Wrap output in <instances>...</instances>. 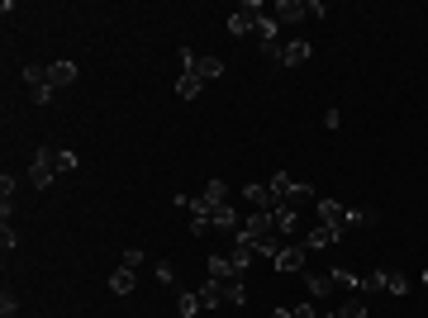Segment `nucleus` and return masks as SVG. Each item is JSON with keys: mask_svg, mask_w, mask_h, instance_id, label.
Listing matches in <instances>:
<instances>
[{"mask_svg": "<svg viewBox=\"0 0 428 318\" xmlns=\"http://www.w3.org/2000/svg\"><path fill=\"white\" fill-rule=\"evenodd\" d=\"M271 214H276V233H281V238H295V233H300V209H295V205H285V200H281Z\"/></svg>", "mask_w": 428, "mask_h": 318, "instance_id": "39448f33", "label": "nucleus"}, {"mask_svg": "<svg viewBox=\"0 0 428 318\" xmlns=\"http://www.w3.org/2000/svg\"><path fill=\"white\" fill-rule=\"evenodd\" d=\"M15 309H19V300H15V295H10V290H5V295H0V314L10 318V314H15Z\"/></svg>", "mask_w": 428, "mask_h": 318, "instance_id": "f704fd0d", "label": "nucleus"}, {"mask_svg": "<svg viewBox=\"0 0 428 318\" xmlns=\"http://www.w3.org/2000/svg\"><path fill=\"white\" fill-rule=\"evenodd\" d=\"M72 81H77V62H48V86H53V91H62V86H72Z\"/></svg>", "mask_w": 428, "mask_h": 318, "instance_id": "1a4fd4ad", "label": "nucleus"}, {"mask_svg": "<svg viewBox=\"0 0 428 318\" xmlns=\"http://www.w3.org/2000/svg\"><path fill=\"white\" fill-rule=\"evenodd\" d=\"M200 304H205V309H219L224 304V280H205V285H200Z\"/></svg>", "mask_w": 428, "mask_h": 318, "instance_id": "f3484780", "label": "nucleus"}, {"mask_svg": "<svg viewBox=\"0 0 428 318\" xmlns=\"http://www.w3.org/2000/svg\"><path fill=\"white\" fill-rule=\"evenodd\" d=\"M309 57H314V48H309L304 38H295V43H285V48L276 52V62H281V67H304Z\"/></svg>", "mask_w": 428, "mask_h": 318, "instance_id": "6e6552de", "label": "nucleus"}, {"mask_svg": "<svg viewBox=\"0 0 428 318\" xmlns=\"http://www.w3.org/2000/svg\"><path fill=\"white\" fill-rule=\"evenodd\" d=\"M24 86H33V91H53V86H48V67H24Z\"/></svg>", "mask_w": 428, "mask_h": 318, "instance_id": "412c9836", "label": "nucleus"}, {"mask_svg": "<svg viewBox=\"0 0 428 318\" xmlns=\"http://www.w3.org/2000/svg\"><path fill=\"white\" fill-rule=\"evenodd\" d=\"M267 186L276 191V200H290V191H295V181H290L285 171H271V181H267Z\"/></svg>", "mask_w": 428, "mask_h": 318, "instance_id": "4be33fe9", "label": "nucleus"}, {"mask_svg": "<svg viewBox=\"0 0 428 318\" xmlns=\"http://www.w3.org/2000/svg\"><path fill=\"white\" fill-rule=\"evenodd\" d=\"M366 314H371V309H366V300H362V295H352V300L343 304V309H338V318H366Z\"/></svg>", "mask_w": 428, "mask_h": 318, "instance_id": "b1692460", "label": "nucleus"}, {"mask_svg": "<svg viewBox=\"0 0 428 318\" xmlns=\"http://www.w3.org/2000/svg\"><path fill=\"white\" fill-rule=\"evenodd\" d=\"M271 233H276V214H271V209H253V214H248V223L238 228V238H248V242L271 238Z\"/></svg>", "mask_w": 428, "mask_h": 318, "instance_id": "f03ea898", "label": "nucleus"}, {"mask_svg": "<svg viewBox=\"0 0 428 318\" xmlns=\"http://www.w3.org/2000/svg\"><path fill=\"white\" fill-rule=\"evenodd\" d=\"M53 171H57V176H62V171H77V152L57 147V152H53Z\"/></svg>", "mask_w": 428, "mask_h": 318, "instance_id": "393cba45", "label": "nucleus"}, {"mask_svg": "<svg viewBox=\"0 0 428 318\" xmlns=\"http://www.w3.org/2000/svg\"><path fill=\"white\" fill-rule=\"evenodd\" d=\"M333 290V276H309V300H324Z\"/></svg>", "mask_w": 428, "mask_h": 318, "instance_id": "c85d7f7f", "label": "nucleus"}, {"mask_svg": "<svg viewBox=\"0 0 428 318\" xmlns=\"http://www.w3.org/2000/svg\"><path fill=\"white\" fill-rule=\"evenodd\" d=\"M176 96H181V100H195V96H200V76H195V72H181V81H176Z\"/></svg>", "mask_w": 428, "mask_h": 318, "instance_id": "aec40b11", "label": "nucleus"}, {"mask_svg": "<svg viewBox=\"0 0 428 318\" xmlns=\"http://www.w3.org/2000/svg\"><path fill=\"white\" fill-rule=\"evenodd\" d=\"M205 276H209V280H238V271H234V261H229V256H209Z\"/></svg>", "mask_w": 428, "mask_h": 318, "instance_id": "4468645a", "label": "nucleus"}, {"mask_svg": "<svg viewBox=\"0 0 428 318\" xmlns=\"http://www.w3.org/2000/svg\"><path fill=\"white\" fill-rule=\"evenodd\" d=\"M257 19H262V5H257V0H243L234 15H229V33H234V38H243V33H257Z\"/></svg>", "mask_w": 428, "mask_h": 318, "instance_id": "f257e3e1", "label": "nucleus"}, {"mask_svg": "<svg viewBox=\"0 0 428 318\" xmlns=\"http://www.w3.org/2000/svg\"><path fill=\"white\" fill-rule=\"evenodd\" d=\"M0 247H5V252H15V247H19V238H15V228H10V223L0 228Z\"/></svg>", "mask_w": 428, "mask_h": 318, "instance_id": "2f4dec72", "label": "nucleus"}, {"mask_svg": "<svg viewBox=\"0 0 428 318\" xmlns=\"http://www.w3.org/2000/svg\"><path fill=\"white\" fill-rule=\"evenodd\" d=\"M53 181H57V171H53V152L38 147V152H33V166H29V186L33 191H48Z\"/></svg>", "mask_w": 428, "mask_h": 318, "instance_id": "7ed1b4c3", "label": "nucleus"}, {"mask_svg": "<svg viewBox=\"0 0 428 318\" xmlns=\"http://www.w3.org/2000/svg\"><path fill=\"white\" fill-rule=\"evenodd\" d=\"M243 200H248V205H257V209H276V205H281L271 186H248V191H243Z\"/></svg>", "mask_w": 428, "mask_h": 318, "instance_id": "ddd939ff", "label": "nucleus"}, {"mask_svg": "<svg viewBox=\"0 0 428 318\" xmlns=\"http://www.w3.org/2000/svg\"><path fill=\"white\" fill-rule=\"evenodd\" d=\"M200 309H205V304H200V295H181V300H176V314H181V318H195Z\"/></svg>", "mask_w": 428, "mask_h": 318, "instance_id": "a878e982", "label": "nucleus"}, {"mask_svg": "<svg viewBox=\"0 0 428 318\" xmlns=\"http://www.w3.org/2000/svg\"><path fill=\"white\" fill-rule=\"evenodd\" d=\"M319 318H338V314H319Z\"/></svg>", "mask_w": 428, "mask_h": 318, "instance_id": "58836bf2", "label": "nucleus"}, {"mask_svg": "<svg viewBox=\"0 0 428 318\" xmlns=\"http://www.w3.org/2000/svg\"><path fill=\"white\" fill-rule=\"evenodd\" d=\"M158 280H162V285H172V280H176V266H172V261H158Z\"/></svg>", "mask_w": 428, "mask_h": 318, "instance_id": "473e14b6", "label": "nucleus"}, {"mask_svg": "<svg viewBox=\"0 0 428 318\" xmlns=\"http://www.w3.org/2000/svg\"><path fill=\"white\" fill-rule=\"evenodd\" d=\"M385 295H410V276H400V271H385Z\"/></svg>", "mask_w": 428, "mask_h": 318, "instance_id": "5701e85b", "label": "nucleus"}, {"mask_svg": "<svg viewBox=\"0 0 428 318\" xmlns=\"http://www.w3.org/2000/svg\"><path fill=\"white\" fill-rule=\"evenodd\" d=\"M343 228H333V223H314L309 233H304V252H319V247H333Z\"/></svg>", "mask_w": 428, "mask_h": 318, "instance_id": "423d86ee", "label": "nucleus"}, {"mask_svg": "<svg viewBox=\"0 0 428 318\" xmlns=\"http://www.w3.org/2000/svg\"><path fill=\"white\" fill-rule=\"evenodd\" d=\"M271 318H290V309H276V314H271Z\"/></svg>", "mask_w": 428, "mask_h": 318, "instance_id": "e433bc0d", "label": "nucleus"}, {"mask_svg": "<svg viewBox=\"0 0 428 318\" xmlns=\"http://www.w3.org/2000/svg\"><path fill=\"white\" fill-rule=\"evenodd\" d=\"M257 38H262V48H267V52H281V48H276V15L257 19Z\"/></svg>", "mask_w": 428, "mask_h": 318, "instance_id": "2eb2a0df", "label": "nucleus"}, {"mask_svg": "<svg viewBox=\"0 0 428 318\" xmlns=\"http://www.w3.org/2000/svg\"><path fill=\"white\" fill-rule=\"evenodd\" d=\"M314 214H319V223L348 228V205H338V200H314Z\"/></svg>", "mask_w": 428, "mask_h": 318, "instance_id": "0eeeda50", "label": "nucleus"}, {"mask_svg": "<svg viewBox=\"0 0 428 318\" xmlns=\"http://www.w3.org/2000/svg\"><path fill=\"white\" fill-rule=\"evenodd\" d=\"M276 238H281V233H271V238H257V242H253L257 256H271V261H276V252H281V242H276Z\"/></svg>", "mask_w": 428, "mask_h": 318, "instance_id": "cd10ccee", "label": "nucleus"}, {"mask_svg": "<svg viewBox=\"0 0 428 318\" xmlns=\"http://www.w3.org/2000/svg\"><path fill=\"white\" fill-rule=\"evenodd\" d=\"M362 290H366V295H376V290H385V271H371V276L362 280Z\"/></svg>", "mask_w": 428, "mask_h": 318, "instance_id": "c756f323", "label": "nucleus"}, {"mask_svg": "<svg viewBox=\"0 0 428 318\" xmlns=\"http://www.w3.org/2000/svg\"><path fill=\"white\" fill-rule=\"evenodd\" d=\"M119 266H128V271H138V266H143V247H128V252H124V261H119Z\"/></svg>", "mask_w": 428, "mask_h": 318, "instance_id": "7c9ffc66", "label": "nucleus"}, {"mask_svg": "<svg viewBox=\"0 0 428 318\" xmlns=\"http://www.w3.org/2000/svg\"><path fill=\"white\" fill-rule=\"evenodd\" d=\"M200 200H205V205H224V200H229V186H224V181H209Z\"/></svg>", "mask_w": 428, "mask_h": 318, "instance_id": "bb28decb", "label": "nucleus"}, {"mask_svg": "<svg viewBox=\"0 0 428 318\" xmlns=\"http://www.w3.org/2000/svg\"><path fill=\"white\" fill-rule=\"evenodd\" d=\"M419 280H424V285H428V271H424V276H419Z\"/></svg>", "mask_w": 428, "mask_h": 318, "instance_id": "4c0bfd02", "label": "nucleus"}, {"mask_svg": "<svg viewBox=\"0 0 428 318\" xmlns=\"http://www.w3.org/2000/svg\"><path fill=\"white\" fill-rule=\"evenodd\" d=\"M290 318H319L314 314V300H309V304H295V309H290Z\"/></svg>", "mask_w": 428, "mask_h": 318, "instance_id": "c9c22d12", "label": "nucleus"}, {"mask_svg": "<svg viewBox=\"0 0 428 318\" xmlns=\"http://www.w3.org/2000/svg\"><path fill=\"white\" fill-rule=\"evenodd\" d=\"M0 200H15V176H10V171L0 176Z\"/></svg>", "mask_w": 428, "mask_h": 318, "instance_id": "72a5a7b5", "label": "nucleus"}, {"mask_svg": "<svg viewBox=\"0 0 428 318\" xmlns=\"http://www.w3.org/2000/svg\"><path fill=\"white\" fill-rule=\"evenodd\" d=\"M300 19H309L304 0H281V5H276V24H300Z\"/></svg>", "mask_w": 428, "mask_h": 318, "instance_id": "f8f14e48", "label": "nucleus"}, {"mask_svg": "<svg viewBox=\"0 0 428 318\" xmlns=\"http://www.w3.org/2000/svg\"><path fill=\"white\" fill-rule=\"evenodd\" d=\"M304 242H290V247H281V252H276V271H281V276H295V271H304Z\"/></svg>", "mask_w": 428, "mask_h": 318, "instance_id": "20e7f679", "label": "nucleus"}, {"mask_svg": "<svg viewBox=\"0 0 428 318\" xmlns=\"http://www.w3.org/2000/svg\"><path fill=\"white\" fill-rule=\"evenodd\" d=\"M209 228L238 233V214H234V205H209Z\"/></svg>", "mask_w": 428, "mask_h": 318, "instance_id": "9b49d317", "label": "nucleus"}, {"mask_svg": "<svg viewBox=\"0 0 428 318\" xmlns=\"http://www.w3.org/2000/svg\"><path fill=\"white\" fill-rule=\"evenodd\" d=\"M224 304L243 309V304H248V285H243V280H224Z\"/></svg>", "mask_w": 428, "mask_h": 318, "instance_id": "a211bd4d", "label": "nucleus"}, {"mask_svg": "<svg viewBox=\"0 0 428 318\" xmlns=\"http://www.w3.org/2000/svg\"><path fill=\"white\" fill-rule=\"evenodd\" d=\"M329 276H333V285H343V290H348V295H357V290H362V276H352L348 266H338V271H329Z\"/></svg>", "mask_w": 428, "mask_h": 318, "instance_id": "6ab92c4d", "label": "nucleus"}, {"mask_svg": "<svg viewBox=\"0 0 428 318\" xmlns=\"http://www.w3.org/2000/svg\"><path fill=\"white\" fill-rule=\"evenodd\" d=\"M133 285H138V276H133L128 266H114V276H110V290H114V295H128Z\"/></svg>", "mask_w": 428, "mask_h": 318, "instance_id": "dca6fc26", "label": "nucleus"}, {"mask_svg": "<svg viewBox=\"0 0 428 318\" xmlns=\"http://www.w3.org/2000/svg\"><path fill=\"white\" fill-rule=\"evenodd\" d=\"M229 261H234V271H238V276H243V271L253 266V261H262V256H257V247H253V242H248V238H238V247H234V252H229Z\"/></svg>", "mask_w": 428, "mask_h": 318, "instance_id": "9d476101", "label": "nucleus"}]
</instances>
